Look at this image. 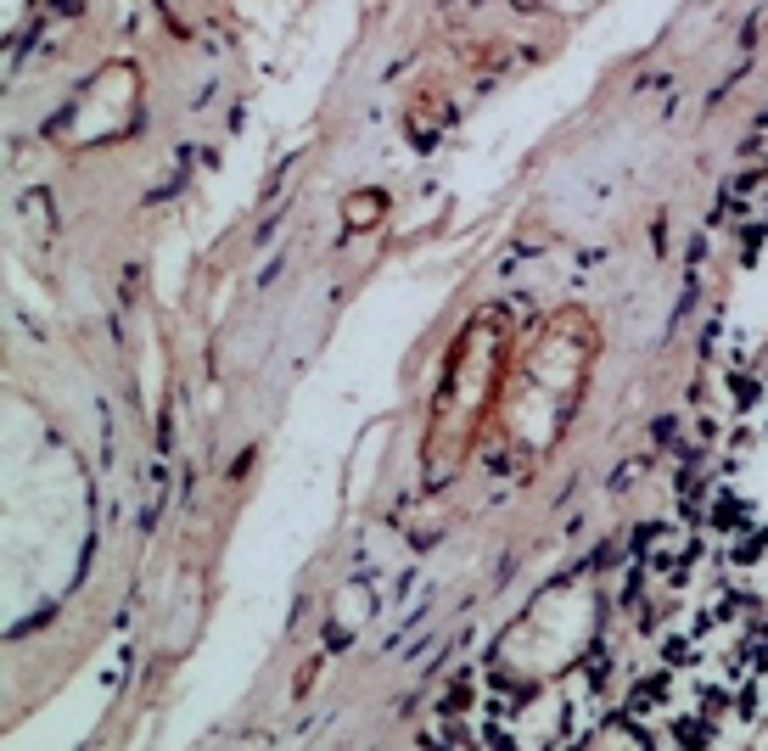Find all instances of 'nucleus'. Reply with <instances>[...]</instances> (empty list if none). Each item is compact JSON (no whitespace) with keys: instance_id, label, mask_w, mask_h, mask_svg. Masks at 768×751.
Returning <instances> with one entry per match:
<instances>
[{"instance_id":"obj_1","label":"nucleus","mask_w":768,"mask_h":751,"mask_svg":"<svg viewBox=\"0 0 768 751\" xmlns=\"http://www.w3.org/2000/svg\"><path fill=\"white\" fill-rule=\"evenodd\" d=\"M640 555H645V578L673 589V583L684 578V567H690V539H684V533H651V539L640 544Z\"/></svg>"},{"instance_id":"obj_2","label":"nucleus","mask_w":768,"mask_h":751,"mask_svg":"<svg viewBox=\"0 0 768 751\" xmlns=\"http://www.w3.org/2000/svg\"><path fill=\"white\" fill-rule=\"evenodd\" d=\"M595 746H651V735H640V729H628V723H612V729H600Z\"/></svg>"}]
</instances>
